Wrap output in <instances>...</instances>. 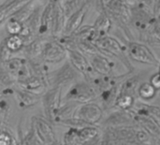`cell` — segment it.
Returning <instances> with one entry per match:
<instances>
[{
  "instance_id": "obj_1",
  "label": "cell",
  "mask_w": 160,
  "mask_h": 145,
  "mask_svg": "<svg viewBox=\"0 0 160 145\" xmlns=\"http://www.w3.org/2000/svg\"><path fill=\"white\" fill-rule=\"evenodd\" d=\"M84 80L83 76L69 63L67 62L60 68L53 72L47 73L45 83L47 88H63L67 85L70 86L76 82Z\"/></svg>"
},
{
  "instance_id": "obj_2",
  "label": "cell",
  "mask_w": 160,
  "mask_h": 145,
  "mask_svg": "<svg viewBox=\"0 0 160 145\" xmlns=\"http://www.w3.org/2000/svg\"><path fill=\"white\" fill-rule=\"evenodd\" d=\"M101 53L105 55H109L116 58L127 69L129 73H132L134 68L128 58V55L125 52L123 45L114 38L110 37L108 35L98 38L94 43Z\"/></svg>"
},
{
  "instance_id": "obj_3",
  "label": "cell",
  "mask_w": 160,
  "mask_h": 145,
  "mask_svg": "<svg viewBox=\"0 0 160 145\" xmlns=\"http://www.w3.org/2000/svg\"><path fill=\"white\" fill-rule=\"evenodd\" d=\"M98 98V94L94 86L85 80H81L68 86V90L62 97L63 102H73L77 104H84L94 102Z\"/></svg>"
},
{
  "instance_id": "obj_4",
  "label": "cell",
  "mask_w": 160,
  "mask_h": 145,
  "mask_svg": "<svg viewBox=\"0 0 160 145\" xmlns=\"http://www.w3.org/2000/svg\"><path fill=\"white\" fill-rule=\"evenodd\" d=\"M127 53L128 57L136 62L158 67L159 64L158 58L149 49L148 46L136 41L128 42L127 46Z\"/></svg>"
},
{
  "instance_id": "obj_5",
  "label": "cell",
  "mask_w": 160,
  "mask_h": 145,
  "mask_svg": "<svg viewBox=\"0 0 160 145\" xmlns=\"http://www.w3.org/2000/svg\"><path fill=\"white\" fill-rule=\"evenodd\" d=\"M43 109L47 120L51 124H54L55 115L62 105V89L61 88H49L41 97Z\"/></svg>"
},
{
  "instance_id": "obj_6",
  "label": "cell",
  "mask_w": 160,
  "mask_h": 145,
  "mask_svg": "<svg viewBox=\"0 0 160 145\" xmlns=\"http://www.w3.org/2000/svg\"><path fill=\"white\" fill-rule=\"evenodd\" d=\"M31 128L43 145H57L58 143L56 135L47 119L33 116L31 119Z\"/></svg>"
},
{
  "instance_id": "obj_7",
  "label": "cell",
  "mask_w": 160,
  "mask_h": 145,
  "mask_svg": "<svg viewBox=\"0 0 160 145\" xmlns=\"http://www.w3.org/2000/svg\"><path fill=\"white\" fill-rule=\"evenodd\" d=\"M104 111L100 105L95 102L79 104L76 108L74 117L81 119L90 126H96L103 119Z\"/></svg>"
},
{
  "instance_id": "obj_8",
  "label": "cell",
  "mask_w": 160,
  "mask_h": 145,
  "mask_svg": "<svg viewBox=\"0 0 160 145\" xmlns=\"http://www.w3.org/2000/svg\"><path fill=\"white\" fill-rule=\"evenodd\" d=\"M133 125H135V121L132 111H122L118 109L112 110L109 114L101 121L102 128H120Z\"/></svg>"
},
{
  "instance_id": "obj_9",
  "label": "cell",
  "mask_w": 160,
  "mask_h": 145,
  "mask_svg": "<svg viewBox=\"0 0 160 145\" xmlns=\"http://www.w3.org/2000/svg\"><path fill=\"white\" fill-rule=\"evenodd\" d=\"M86 57L89 61L91 68L98 75L117 77L116 72H115V64L112 62L107 55L99 52L97 54L88 55ZM117 78H120V77H117Z\"/></svg>"
},
{
  "instance_id": "obj_10",
  "label": "cell",
  "mask_w": 160,
  "mask_h": 145,
  "mask_svg": "<svg viewBox=\"0 0 160 145\" xmlns=\"http://www.w3.org/2000/svg\"><path fill=\"white\" fill-rule=\"evenodd\" d=\"M68 57L67 49L59 42L58 39L48 40L45 44L41 58L48 63H58Z\"/></svg>"
},
{
  "instance_id": "obj_11",
  "label": "cell",
  "mask_w": 160,
  "mask_h": 145,
  "mask_svg": "<svg viewBox=\"0 0 160 145\" xmlns=\"http://www.w3.org/2000/svg\"><path fill=\"white\" fill-rule=\"evenodd\" d=\"M67 51H68V62L83 76L84 80H87L88 77L94 73L93 69L90 67L87 57L78 50H67Z\"/></svg>"
},
{
  "instance_id": "obj_12",
  "label": "cell",
  "mask_w": 160,
  "mask_h": 145,
  "mask_svg": "<svg viewBox=\"0 0 160 145\" xmlns=\"http://www.w3.org/2000/svg\"><path fill=\"white\" fill-rule=\"evenodd\" d=\"M66 21H67V18H66L62 5L58 1L53 2V11H52V19L51 35L55 39H59L60 38L63 37Z\"/></svg>"
},
{
  "instance_id": "obj_13",
  "label": "cell",
  "mask_w": 160,
  "mask_h": 145,
  "mask_svg": "<svg viewBox=\"0 0 160 145\" xmlns=\"http://www.w3.org/2000/svg\"><path fill=\"white\" fill-rule=\"evenodd\" d=\"M87 10H88V5L85 3L67 19L63 37H71L81 27L83 19L87 13Z\"/></svg>"
},
{
  "instance_id": "obj_14",
  "label": "cell",
  "mask_w": 160,
  "mask_h": 145,
  "mask_svg": "<svg viewBox=\"0 0 160 145\" xmlns=\"http://www.w3.org/2000/svg\"><path fill=\"white\" fill-rule=\"evenodd\" d=\"M133 114H134L135 125L144 129L155 139L158 140V138H160V122L157 121L151 116L138 114L135 112H133Z\"/></svg>"
},
{
  "instance_id": "obj_15",
  "label": "cell",
  "mask_w": 160,
  "mask_h": 145,
  "mask_svg": "<svg viewBox=\"0 0 160 145\" xmlns=\"http://www.w3.org/2000/svg\"><path fill=\"white\" fill-rule=\"evenodd\" d=\"M17 85H19L20 88H22V90L32 93L39 97H42L44 93L48 90L44 81L35 76H31L27 80L22 82H18Z\"/></svg>"
},
{
  "instance_id": "obj_16",
  "label": "cell",
  "mask_w": 160,
  "mask_h": 145,
  "mask_svg": "<svg viewBox=\"0 0 160 145\" xmlns=\"http://www.w3.org/2000/svg\"><path fill=\"white\" fill-rule=\"evenodd\" d=\"M120 83L107 88L98 94V98L101 102V108L103 109V111H112L114 109V104L119 95Z\"/></svg>"
},
{
  "instance_id": "obj_17",
  "label": "cell",
  "mask_w": 160,
  "mask_h": 145,
  "mask_svg": "<svg viewBox=\"0 0 160 145\" xmlns=\"http://www.w3.org/2000/svg\"><path fill=\"white\" fill-rule=\"evenodd\" d=\"M52 11H53V2L49 1V3L43 8L41 12L40 25L38 28V37H42L49 32L51 33Z\"/></svg>"
},
{
  "instance_id": "obj_18",
  "label": "cell",
  "mask_w": 160,
  "mask_h": 145,
  "mask_svg": "<svg viewBox=\"0 0 160 145\" xmlns=\"http://www.w3.org/2000/svg\"><path fill=\"white\" fill-rule=\"evenodd\" d=\"M48 40L42 37L36 38L31 43L25 46V55L28 61L37 60L38 57H41L45 44Z\"/></svg>"
},
{
  "instance_id": "obj_19",
  "label": "cell",
  "mask_w": 160,
  "mask_h": 145,
  "mask_svg": "<svg viewBox=\"0 0 160 145\" xmlns=\"http://www.w3.org/2000/svg\"><path fill=\"white\" fill-rule=\"evenodd\" d=\"M131 111L138 114L151 116L157 121L160 122V106L140 102V103H135V106Z\"/></svg>"
},
{
  "instance_id": "obj_20",
  "label": "cell",
  "mask_w": 160,
  "mask_h": 145,
  "mask_svg": "<svg viewBox=\"0 0 160 145\" xmlns=\"http://www.w3.org/2000/svg\"><path fill=\"white\" fill-rule=\"evenodd\" d=\"M140 84V76L134 75L127 78L120 83L119 94H128L136 98V96H138V88Z\"/></svg>"
},
{
  "instance_id": "obj_21",
  "label": "cell",
  "mask_w": 160,
  "mask_h": 145,
  "mask_svg": "<svg viewBox=\"0 0 160 145\" xmlns=\"http://www.w3.org/2000/svg\"><path fill=\"white\" fill-rule=\"evenodd\" d=\"M71 37L76 40L89 41L92 43H95V41L99 38L94 26H90V25L81 26Z\"/></svg>"
},
{
  "instance_id": "obj_22",
  "label": "cell",
  "mask_w": 160,
  "mask_h": 145,
  "mask_svg": "<svg viewBox=\"0 0 160 145\" xmlns=\"http://www.w3.org/2000/svg\"><path fill=\"white\" fill-rule=\"evenodd\" d=\"M16 98L18 100L19 106L21 108H29L33 107L38 104L41 97L34 95L32 93L23 91V90H17L15 91Z\"/></svg>"
},
{
  "instance_id": "obj_23",
  "label": "cell",
  "mask_w": 160,
  "mask_h": 145,
  "mask_svg": "<svg viewBox=\"0 0 160 145\" xmlns=\"http://www.w3.org/2000/svg\"><path fill=\"white\" fill-rule=\"evenodd\" d=\"M93 26L96 29V31L98 32L99 38L106 36L112 27V21H111V18L108 15V13L106 11L101 12L99 14V16L97 18Z\"/></svg>"
},
{
  "instance_id": "obj_24",
  "label": "cell",
  "mask_w": 160,
  "mask_h": 145,
  "mask_svg": "<svg viewBox=\"0 0 160 145\" xmlns=\"http://www.w3.org/2000/svg\"><path fill=\"white\" fill-rule=\"evenodd\" d=\"M64 105H61L56 115H55V124H59L60 122L74 117V113L76 111V108L79 104L73 103V102H64Z\"/></svg>"
},
{
  "instance_id": "obj_25",
  "label": "cell",
  "mask_w": 160,
  "mask_h": 145,
  "mask_svg": "<svg viewBox=\"0 0 160 145\" xmlns=\"http://www.w3.org/2000/svg\"><path fill=\"white\" fill-rule=\"evenodd\" d=\"M101 133L100 128L97 126H87L81 129H78V141L79 144L82 145L95 138Z\"/></svg>"
},
{
  "instance_id": "obj_26",
  "label": "cell",
  "mask_w": 160,
  "mask_h": 145,
  "mask_svg": "<svg viewBox=\"0 0 160 145\" xmlns=\"http://www.w3.org/2000/svg\"><path fill=\"white\" fill-rule=\"evenodd\" d=\"M136 103V98L128 94H119L115 104L114 109L122 110V111H131Z\"/></svg>"
},
{
  "instance_id": "obj_27",
  "label": "cell",
  "mask_w": 160,
  "mask_h": 145,
  "mask_svg": "<svg viewBox=\"0 0 160 145\" xmlns=\"http://www.w3.org/2000/svg\"><path fill=\"white\" fill-rule=\"evenodd\" d=\"M36 7L34 6V0L32 2H30L29 4H27L25 7H23L22 8H21L18 12H16L12 17V19L18 21L19 22L24 24L31 17V15L33 14L34 10H35Z\"/></svg>"
},
{
  "instance_id": "obj_28",
  "label": "cell",
  "mask_w": 160,
  "mask_h": 145,
  "mask_svg": "<svg viewBox=\"0 0 160 145\" xmlns=\"http://www.w3.org/2000/svg\"><path fill=\"white\" fill-rule=\"evenodd\" d=\"M158 91L155 87L147 82H142L138 88V96L143 100H151L157 96Z\"/></svg>"
},
{
  "instance_id": "obj_29",
  "label": "cell",
  "mask_w": 160,
  "mask_h": 145,
  "mask_svg": "<svg viewBox=\"0 0 160 145\" xmlns=\"http://www.w3.org/2000/svg\"><path fill=\"white\" fill-rule=\"evenodd\" d=\"M75 42H76V49L82 53H83L85 56L93 55V54H97L100 52L98 47L92 42L83 41V40H76V39H75Z\"/></svg>"
},
{
  "instance_id": "obj_30",
  "label": "cell",
  "mask_w": 160,
  "mask_h": 145,
  "mask_svg": "<svg viewBox=\"0 0 160 145\" xmlns=\"http://www.w3.org/2000/svg\"><path fill=\"white\" fill-rule=\"evenodd\" d=\"M26 62H27V60H25V59L15 57V58H10L8 62H6L5 64H1V65H3L4 68L8 72H10L11 74H13L15 76L17 74V72L26 64Z\"/></svg>"
},
{
  "instance_id": "obj_31",
  "label": "cell",
  "mask_w": 160,
  "mask_h": 145,
  "mask_svg": "<svg viewBox=\"0 0 160 145\" xmlns=\"http://www.w3.org/2000/svg\"><path fill=\"white\" fill-rule=\"evenodd\" d=\"M16 83L17 82L15 76L8 72L3 65H0V86L4 88H10Z\"/></svg>"
},
{
  "instance_id": "obj_32",
  "label": "cell",
  "mask_w": 160,
  "mask_h": 145,
  "mask_svg": "<svg viewBox=\"0 0 160 145\" xmlns=\"http://www.w3.org/2000/svg\"><path fill=\"white\" fill-rule=\"evenodd\" d=\"M5 44L8 47V49L12 52H18L21 49L24 47V43L22 38L19 35L15 36H9L5 39Z\"/></svg>"
},
{
  "instance_id": "obj_33",
  "label": "cell",
  "mask_w": 160,
  "mask_h": 145,
  "mask_svg": "<svg viewBox=\"0 0 160 145\" xmlns=\"http://www.w3.org/2000/svg\"><path fill=\"white\" fill-rule=\"evenodd\" d=\"M22 23L19 22L18 21L9 18L8 21L6 23V30L10 36H15V35H20L22 29Z\"/></svg>"
},
{
  "instance_id": "obj_34",
  "label": "cell",
  "mask_w": 160,
  "mask_h": 145,
  "mask_svg": "<svg viewBox=\"0 0 160 145\" xmlns=\"http://www.w3.org/2000/svg\"><path fill=\"white\" fill-rule=\"evenodd\" d=\"M20 145H43L40 141L38 139V137L36 136L35 132L33 131V129L30 127V130L28 132H26L25 135H23L21 139Z\"/></svg>"
},
{
  "instance_id": "obj_35",
  "label": "cell",
  "mask_w": 160,
  "mask_h": 145,
  "mask_svg": "<svg viewBox=\"0 0 160 145\" xmlns=\"http://www.w3.org/2000/svg\"><path fill=\"white\" fill-rule=\"evenodd\" d=\"M59 124L64 125L65 127H68L69 128H74V129H81L82 128H85L87 126H90V125L86 124L85 122H83L81 119H78L76 117H72V118L64 120V121L60 122Z\"/></svg>"
},
{
  "instance_id": "obj_36",
  "label": "cell",
  "mask_w": 160,
  "mask_h": 145,
  "mask_svg": "<svg viewBox=\"0 0 160 145\" xmlns=\"http://www.w3.org/2000/svg\"><path fill=\"white\" fill-rule=\"evenodd\" d=\"M64 142L66 145H80L78 141V129L69 128L64 135Z\"/></svg>"
},
{
  "instance_id": "obj_37",
  "label": "cell",
  "mask_w": 160,
  "mask_h": 145,
  "mask_svg": "<svg viewBox=\"0 0 160 145\" xmlns=\"http://www.w3.org/2000/svg\"><path fill=\"white\" fill-rule=\"evenodd\" d=\"M10 55L11 52L8 49L5 42L3 41L0 45V64H5L6 62H8L11 58Z\"/></svg>"
},
{
  "instance_id": "obj_38",
  "label": "cell",
  "mask_w": 160,
  "mask_h": 145,
  "mask_svg": "<svg viewBox=\"0 0 160 145\" xmlns=\"http://www.w3.org/2000/svg\"><path fill=\"white\" fill-rule=\"evenodd\" d=\"M101 145H119L112 135L104 128L101 131Z\"/></svg>"
},
{
  "instance_id": "obj_39",
  "label": "cell",
  "mask_w": 160,
  "mask_h": 145,
  "mask_svg": "<svg viewBox=\"0 0 160 145\" xmlns=\"http://www.w3.org/2000/svg\"><path fill=\"white\" fill-rule=\"evenodd\" d=\"M0 145H14V139L8 131H0Z\"/></svg>"
},
{
  "instance_id": "obj_40",
  "label": "cell",
  "mask_w": 160,
  "mask_h": 145,
  "mask_svg": "<svg viewBox=\"0 0 160 145\" xmlns=\"http://www.w3.org/2000/svg\"><path fill=\"white\" fill-rule=\"evenodd\" d=\"M157 91H160V73L159 72H156L155 74H153L150 78V82H149Z\"/></svg>"
},
{
  "instance_id": "obj_41",
  "label": "cell",
  "mask_w": 160,
  "mask_h": 145,
  "mask_svg": "<svg viewBox=\"0 0 160 145\" xmlns=\"http://www.w3.org/2000/svg\"><path fill=\"white\" fill-rule=\"evenodd\" d=\"M153 14L158 20L160 16V0H154L153 2Z\"/></svg>"
},
{
  "instance_id": "obj_42",
  "label": "cell",
  "mask_w": 160,
  "mask_h": 145,
  "mask_svg": "<svg viewBox=\"0 0 160 145\" xmlns=\"http://www.w3.org/2000/svg\"><path fill=\"white\" fill-rule=\"evenodd\" d=\"M82 145H101V133L97 138H95V139H93V140H91V141H89V142Z\"/></svg>"
},
{
  "instance_id": "obj_43",
  "label": "cell",
  "mask_w": 160,
  "mask_h": 145,
  "mask_svg": "<svg viewBox=\"0 0 160 145\" xmlns=\"http://www.w3.org/2000/svg\"><path fill=\"white\" fill-rule=\"evenodd\" d=\"M126 5H128V6H131V7H135V6H137L139 3H140V1L141 0H122Z\"/></svg>"
},
{
  "instance_id": "obj_44",
  "label": "cell",
  "mask_w": 160,
  "mask_h": 145,
  "mask_svg": "<svg viewBox=\"0 0 160 145\" xmlns=\"http://www.w3.org/2000/svg\"><path fill=\"white\" fill-rule=\"evenodd\" d=\"M6 108H7V104H6V102H4V101H0V113H2L3 112H5Z\"/></svg>"
},
{
  "instance_id": "obj_45",
  "label": "cell",
  "mask_w": 160,
  "mask_h": 145,
  "mask_svg": "<svg viewBox=\"0 0 160 145\" xmlns=\"http://www.w3.org/2000/svg\"><path fill=\"white\" fill-rule=\"evenodd\" d=\"M158 72H159V73H160V60H159V64H158Z\"/></svg>"
},
{
  "instance_id": "obj_46",
  "label": "cell",
  "mask_w": 160,
  "mask_h": 145,
  "mask_svg": "<svg viewBox=\"0 0 160 145\" xmlns=\"http://www.w3.org/2000/svg\"><path fill=\"white\" fill-rule=\"evenodd\" d=\"M157 141H158V144L160 145V138H158V139Z\"/></svg>"
},
{
  "instance_id": "obj_47",
  "label": "cell",
  "mask_w": 160,
  "mask_h": 145,
  "mask_svg": "<svg viewBox=\"0 0 160 145\" xmlns=\"http://www.w3.org/2000/svg\"><path fill=\"white\" fill-rule=\"evenodd\" d=\"M49 1H52V2H56V1H58V0H49Z\"/></svg>"
},
{
  "instance_id": "obj_48",
  "label": "cell",
  "mask_w": 160,
  "mask_h": 145,
  "mask_svg": "<svg viewBox=\"0 0 160 145\" xmlns=\"http://www.w3.org/2000/svg\"><path fill=\"white\" fill-rule=\"evenodd\" d=\"M158 22H159V23H160V16H159V18H158Z\"/></svg>"
},
{
  "instance_id": "obj_49",
  "label": "cell",
  "mask_w": 160,
  "mask_h": 145,
  "mask_svg": "<svg viewBox=\"0 0 160 145\" xmlns=\"http://www.w3.org/2000/svg\"><path fill=\"white\" fill-rule=\"evenodd\" d=\"M152 2H154V0H152Z\"/></svg>"
}]
</instances>
